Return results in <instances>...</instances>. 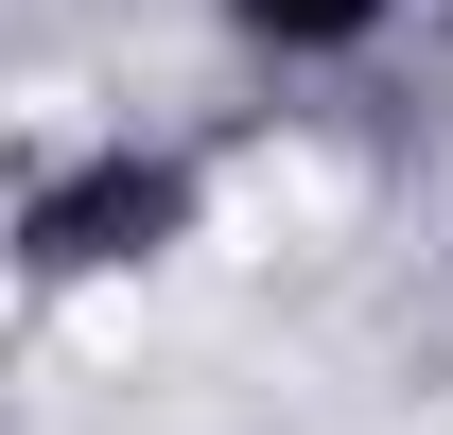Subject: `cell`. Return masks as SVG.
I'll return each mask as SVG.
<instances>
[{
  "mask_svg": "<svg viewBox=\"0 0 453 435\" xmlns=\"http://www.w3.org/2000/svg\"><path fill=\"white\" fill-rule=\"evenodd\" d=\"M226 18H244L262 53H349V35H366L384 0H226Z\"/></svg>",
  "mask_w": 453,
  "mask_h": 435,
  "instance_id": "7a4b0ae2",
  "label": "cell"
},
{
  "mask_svg": "<svg viewBox=\"0 0 453 435\" xmlns=\"http://www.w3.org/2000/svg\"><path fill=\"white\" fill-rule=\"evenodd\" d=\"M174 210H192V174L174 157H88V174H53L35 192V262H140V244H174Z\"/></svg>",
  "mask_w": 453,
  "mask_h": 435,
  "instance_id": "6da1fadb",
  "label": "cell"
}]
</instances>
